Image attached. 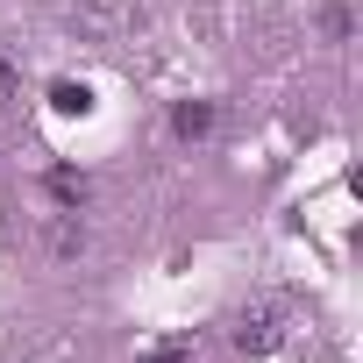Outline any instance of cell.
I'll list each match as a JSON object with an SVG mask.
<instances>
[{
  "instance_id": "cell-1",
  "label": "cell",
  "mask_w": 363,
  "mask_h": 363,
  "mask_svg": "<svg viewBox=\"0 0 363 363\" xmlns=\"http://www.w3.org/2000/svg\"><path fill=\"white\" fill-rule=\"evenodd\" d=\"M285 335H292V328H285V299H250V306L235 313V349H242V356H271Z\"/></svg>"
},
{
  "instance_id": "cell-4",
  "label": "cell",
  "mask_w": 363,
  "mask_h": 363,
  "mask_svg": "<svg viewBox=\"0 0 363 363\" xmlns=\"http://www.w3.org/2000/svg\"><path fill=\"white\" fill-rule=\"evenodd\" d=\"M72 22H86L93 36H107L114 29V8H107V0H72Z\"/></svg>"
},
{
  "instance_id": "cell-7",
  "label": "cell",
  "mask_w": 363,
  "mask_h": 363,
  "mask_svg": "<svg viewBox=\"0 0 363 363\" xmlns=\"http://www.w3.org/2000/svg\"><path fill=\"white\" fill-rule=\"evenodd\" d=\"M15 93H22V65H15V57H8V50H0V107H8V100H15Z\"/></svg>"
},
{
  "instance_id": "cell-6",
  "label": "cell",
  "mask_w": 363,
  "mask_h": 363,
  "mask_svg": "<svg viewBox=\"0 0 363 363\" xmlns=\"http://www.w3.org/2000/svg\"><path fill=\"white\" fill-rule=\"evenodd\" d=\"M50 250H57V257H72V250H86V228H72V221L57 214V221H50Z\"/></svg>"
},
{
  "instance_id": "cell-5",
  "label": "cell",
  "mask_w": 363,
  "mask_h": 363,
  "mask_svg": "<svg viewBox=\"0 0 363 363\" xmlns=\"http://www.w3.org/2000/svg\"><path fill=\"white\" fill-rule=\"evenodd\" d=\"M50 107H57V114H86V107H93V93L65 79V86H50Z\"/></svg>"
},
{
  "instance_id": "cell-3",
  "label": "cell",
  "mask_w": 363,
  "mask_h": 363,
  "mask_svg": "<svg viewBox=\"0 0 363 363\" xmlns=\"http://www.w3.org/2000/svg\"><path fill=\"white\" fill-rule=\"evenodd\" d=\"M171 128H178V135H207V128H214V107H207V100H186V107L171 114Z\"/></svg>"
},
{
  "instance_id": "cell-2",
  "label": "cell",
  "mask_w": 363,
  "mask_h": 363,
  "mask_svg": "<svg viewBox=\"0 0 363 363\" xmlns=\"http://www.w3.org/2000/svg\"><path fill=\"white\" fill-rule=\"evenodd\" d=\"M143 363H200V335H171V342L143 349Z\"/></svg>"
}]
</instances>
